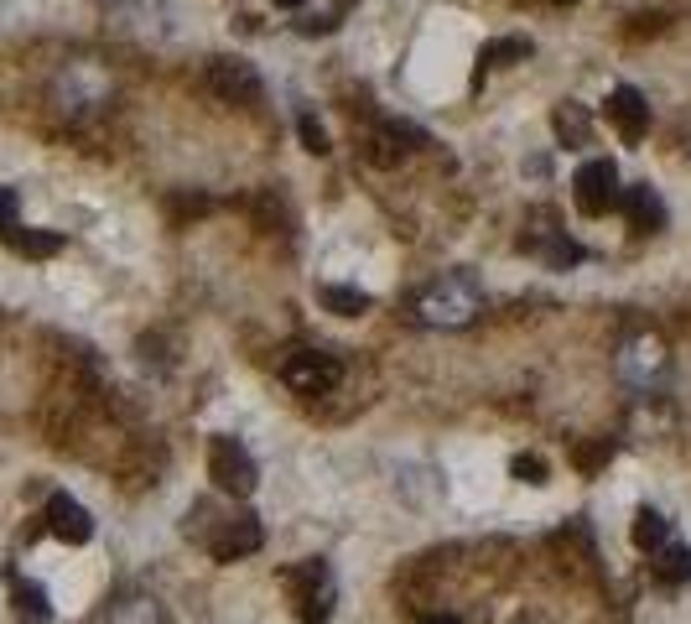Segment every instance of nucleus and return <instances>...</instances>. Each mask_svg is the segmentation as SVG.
I'll use <instances>...</instances> for the list:
<instances>
[{
    "label": "nucleus",
    "mask_w": 691,
    "mask_h": 624,
    "mask_svg": "<svg viewBox=\"0 0 691 624\" xmlns=\"http://www.w3.org/2000/svg\"><path fill=\"white\" fill-rule=\"evenodd\" d=\"M510 474H515L520 484H546V463H541L536 453H520L515 463H510Z\"/></svg>",
    "instance_id": "20"
},
{
    "label": "nucleus",
    "mask_w": 691,
    "mask_h": 624,
    "mask_svg": "<svg viewBox=\"0 0 691 624\" xmlns=\"http://www.w3.org/2000/svg\"><path fill=\"white\" fill-rule=\"evenodd\" d=\"M209 89L218 99H229V104H255L261 99V78L250 63H239V58H214L209 63Z\"/></svg>",
    "instance_id": "7"
},
{
    "label": "nucleus",
    "mask_w": 691,
    "mask_h": 624,
    "mask_svg": "<svg viewBox=\"0 0 691 624\" xmlns=\"http://www.w3.org/2000/svg\"><path fill=\"white\" fill-rule=\"evenodd\" d=\"M629 536H635V547H640V552H661V547H666V536H670V521L666 515H661V510H640V515H635V531H629Z\"/></svg>",
    "instance_id": "15"
},
{
    "label": "nucleus",
    "mask_w": 691,
    "mask_h": 624,
    "mask_svg": "<svg viewBox=\"0 0 691 624\" xmlns=\"http://www.w3.org/2000/svg\"><path fill=\"white\" fill-rule=\"evenodd\" d=\"M209 479L224 489V495H255V479H261V469H255V458L250 448L239 442V437H214V448H209Z\"/></svg>",
    "instance_id": "2"
},
{
    "label": "nucleus",
    "mask_w": 691,
    "mask_h": 624,
    "mask_svg": "<svg viewBox=\"0 0 691 624\" xmlns=\"http://www.w3.org/2000/svg\"><path fill=\"white\" fill-rule=\"evenodd\" d=\"M520 58H530V42L525 37H500V42H489L483 48V68H504V63H520Z\"/></svg>",
    "instance_id": "18"
},
{
    "label": "nucleus",
    "mask_w": 691,
    "mask_h": 624,
    "mask_svg": "<svg viewBox=\"0 0 691 624\" xmlns=\"http://www.w3.org/2000/svg\"><path fill=\"white\" fill-rule=\"evenodd\" d=\"M323 308L338 312V317H359V312H369V291H359V287H323Z\"/></svg>",
    "instance_id": "17"
},
{
    "label": "nucleus",
    "mask_w": 691,
    "mask_h": 624,
    "mask_svg": "<svg viewBox=\"0 0 691 624\" xmlns=\"http://www.w3.org/2000/svg\"><path fill=\"white\" fill-rule=\"evenodd\" d=\"M209 552H214L218 562L261 552V521H255V515H229V521L218 526V536H209Z\"/></svg>",
    "instance_id": "10"
},
{
    "label": "nucleus",
    "mask_w": 691,
    "mask_h": 624,
    "mask_svg": "<svg viewBox=\"0 0 691 624\" xmlns=\"http://www.w3.org/2000/svg\"><path fill=\"white\" fill-rule=\"evenodd\" d=\"M302 26V37H317V32H334L338 16H307V22H297Z\"/></svg>",
    "instance_id": "23"
},
{
    "label": "nucleus",
    "mask_w": 691,
    "mask_h": 624,
    "mask_svg": "<svg viewBox=\"0 0 691 624\" xmlns=\"http://www.w3.org/2000/svg\"><path fill=\"white\" fill-rule=\"evenodd\" d=\"M5 240H11V250H22L32 261H48V255L63 250V235H52V229H22V224H11Z\"/></svg>",
    "instance_id": "13"
},
{
    "label": "nucleus",
    "mask_w": 691,
    "mask_h": 624,
    "mask_svg": "<svg viewBox=\"0 0 691 624\" xmlns=\"http://www.w3.org/2000/svg\"><path fill=\"white\" fill-rule=\"evenodd\" d=\"M619 370L640 385V390H650V380H661V375H666V344H661V338H650V334L635 338V344H624Z\"/></svg>",
    "instance_id": "9"
},
{
    "label": "nucleus",
    "mask_w": 691,
    "mask_h": 624,
    "mask_svg": "<svg viewBox=\"0 0 691 624\" xmlns=\"http://www.w3.org/2000/svg\"><path fill=\"white\" fill-rule=\"evenodd\" d=\"M478 308H483V297H478L474 276H442L416 297V317L431 328H463L478 317Z\"/></svg>",
    "instance_id": "1"
},
{
    "label": "nucleus",
    "mask_w": 691,
    "mask_h": 624,
    "mask_svg": "<svg viewBox=\"0 0 691 624\" xmlns=\"http://www.w3.org/2000/svg\"><path fill=\"white\" fill-rule=\"evenodd\" d=\"M48 531L58 536V541H68V547H84V541L95 536V515L73 500V495H52L48 500Z\"/></svg>",
    "instance_id": "8"
},
{
    "label": "nucleus",
    "mask_w": 691,
    "mask_h": 624,
    "mask_svg": "<svg viewBox=\"0 0 691 624\" xmlns=\"http://www.w3.org/2000/svg\"><path fill=\"white\" fill-rule=\"evenodd\" d=\"M16 224V192L0 188V229H11Z\"/></svg>",
    "instance_id": "22"
},
{
    "label": "nucleus",
    "mask_w": 691,
    "mask_h": 624,
    "mask_svg": "<svg viewBox=\"0 0 691 624\" xmlns=\"http://www.w3.org/2000/svg\"><path fill=\"white\" fill-rule=\"evenodd\" d=\"M551 125H556V136H562V146H588V136H593V121H588V110H582L577 99H567V104H556V115H551Z\"/></svg>",
    "instance_id": "14"
},
{
    "label": "nucleus",
    "mask_w": 691,
    "mask_h": 624,
    "mask_svg": "<svg viewBox=\"0 0 691 624\" xmlns=\"http://www.w3.org/2000/svg\"><path fill=\"white\" fill-rule=\"evenodd\" d=\"M422 624H463V620H457V614H427Z\"/></svg>",
    "instance_id": "24"
},
{
    "label": "nucleus",
    "mask_w": 691,
    "mask_h": 624,
    "mask_svg": "<svg viewBox=\"0 0 691 624\" xmlns=\"http://www.w3.org/2000/svg\"><path fill=\"white\" fill-rule=\"evenodd\" d=\"M650 567H655V577L670 583V588H676V583H691V547H661Z\"/></svg>",
    "instance_id": "16"
},
{
    "label": "nucleus",
    "mask_w": 691,
    "mask_h": 624,
    "mask_svg": "<svg viewBox=\"0 0 691 624\" xmlns=\"http://www.w3.org/2000/svg\"><path fill=\"white\" fill-rule=\"evenodd\" d=\"M16 599H22V609H26V614H37V620H48V594H42L37 583H22V588H16Z\"/></svg>",
    "instance_id": "21"
},
{
    "label": "nucleus",
    "mask_w": 691,
    "mask_h": 624,
    "mask_svg": "<svg viewBox=\"0 0 691 624\" xmlns=\"http://www.w3.org/2000/svg\"><path fill=\"white\" fill-rule=\"evenodd\" d=\"M556 5H567V0H556Z\"/></svg>",
    "instance_id": "26"
},
{
    "label": "nucleus",
    "mask_w": 691,
    "mask_h": 624,
    "mask_svg": "<svg viewBox=\"0 0 691 624\" xmlns=\"http://www.w3.org/2000/svg\"><path fill=\"white\" fill-rule=\"evenodd\" d=\"M619 209H624V219H629V229H640V235H655V229H666V203H661V192L650 188V183H635V188H624Z\"/></svg>",
    "instance_id": "11"
},
{
    "label": "nucleus",
    "mask_w": 691,
    "mask_h": 624,
    "mask_svg": "<svg viewBox=\"0 0 691 624\" xmlns=\"http://www.w3.org/2000/svg\"><path fill=\"white\" fill-rule=\"evenodd\" d=\"M411 141H422L411 125H380V130H375V141H369V157H375L380 167H395L405 151H411Z\"/></svg>",
    "instance_id": "12"
},
{
    "label": "nucleus",
    "mask_w": 691,
    "mask_h": 624,
    "mask_svg": "<svg viewBox=\"0 0 691 624\" xmlns=\"http://www.w3.org/2000/svg\"><path fill=\"white\" fill-rule=\"evenodd\" d=\"M573 198H577V209L588 219H603V214H614L619 209V167L608 162V157H593V162H582V167L573 172Z\"/></svg>",
    "instance_id": "3"
},
{
    "label": "nucleus",
    "mask_w": 691,
    "mask_h": 624,
    "mask_svg": "<svg viewBox=\"0 0 691 624\" xmlns=\"http://www.w3.org/2000/svg\"><path fill=\"white\" fill-rule=\"evenodd\" d=\"M297 136H302V146H307L312 157H328V151H334V146H328V130L312 121V115H302V121H297Z\"/></svg>",
    "instance_id": "19"
},
{
    "label": "nucleus",
    "mask_w": 691,
    "mask_h": 624,
    "mask_svg": "<svg viewBox=\"0 0 691 624\" xmlns=\"http://www.w3.org/2000/svg\"><path fill=\"white\" fill-rule=\"evenodd\" d=\"M608 125L619 130L624 146L644 141V130H650V104H644V95L635 89V84H619V89L608 95Z\"/></svg>",
    "instance_id": "6"
},
{
    "label": "nucleus",
    "mask_w": 691,
    "mask_h": 624,
    "mask_svg": "<svg viewBox=\"0 0 691 624\" xmlns=\"http://www.w3.org/2000/svg\"><path fill=\"white\" fill-rule=\"evenodd\" d=\"M291 594H297V603H302V624H328L338 588H334V573H328L323 562L297 567V573H291Z\"/></svg>",
    "instance_id": "5"
},
{
    "label": "nucleus",
    "mask_w": 691,
    "mask_h": 624,
    "mask_svg": "<svg viewBox=\"0 0 691 624\" xmlns=\"http://www.w3.org/2000/svg\"><path fill=\"white\" fill-rule=\"evenodd\" d=\"M271 5H281V11H297V5H307V0H271Z\"/></svg>",
    "instance_id": "25"
},
{
    "label": "nucleus",
    "mask_w": 691,
    "mask_h": 624,
    "mask_svg": "<svg viewBox=\"0 0 691 624\" xmlns=\"http://www.w3.org/2000/svg\"><path fill=\"white\" fill-rule=\"evenodd\" d=\"M281 375H287V385L302 390V396H328V390L343 380V364H338L334 354H323V349H297V354H287Z\"/></svg>",
    "instance_id": "4"
}]
</instances>
